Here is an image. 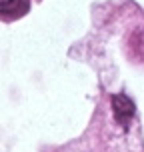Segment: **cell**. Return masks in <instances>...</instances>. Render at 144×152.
<instances>
[{
  "label": "cell",
  "mask_w": 144,
  "mask_h": 152,
  "mask_svg": "<svg viewBox=\"0 0 144 152\" xmlns=\"http://www.w3.org/2000/svg\"><path fill=\"white\" fill-rule=\"evenodd\" d=\"M26 0H0V12H16Z\"/></svg>",
  "instance_id": "7a4b0ae2"
},
{
  "label": "cell",
  "mask_w": 144,
  "mask_h": 152,
  "mask_svg": "<svg viewBox=\"0 0 144 152\" xmlns=\"http://www.w3.org/2000/svg\"><path fill=\"white\" fill-rule=\"evenodd\" d=\"M112 112H114L116 122L120 124L122 128H128L130 120L134 118L136 108H134V102L126 94H114L112 96Z\"/></svg>",
  "instance_id": "6da1fadb"
}]
</instances>
